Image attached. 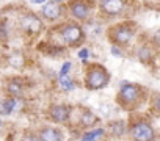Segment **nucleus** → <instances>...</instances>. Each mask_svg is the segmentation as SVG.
Masks as SVG:
<instances>
[{"instance_id": "nucleus-1", "label": "nucleus", "mask_w": 160, "mask_h": 141, "mask_svg": "<svg viewBox=\"0 0 160 141\" xmlns=\"http://www.w3.org/2000/svg\"><path fill=\"white\" fill-rule=\"evenodd\" d=\"M143 93L144 91L141 90V86L135 83H122L119 94H118V100L124 108H135L140 105Z\"/></svg>"}, {"instance_id": "nucleus-7", "label": "nucleus", "mask_w": 160, "mask_h": 141, "mask_svg": "<svg viewBox=\"0 0 160 141\" xmlns=\"http://www.w3.org/2000/svg\"><path fill=\"white\" fill-rule=\"evenodd\" d=\"M102 11H105L107 14H118L122 11L124 8V0H101L99 2Z\"/></svg>"}, {"instance_id": "nucleus-6", "label": "nucleus", "mask_w": 160, "mask_h": 141, "mask_svg": "<svg viewBox=\"0 0 160 141\" xmlns=\"http://www.w3.org/2000/svg\"><path fill=\"white\" fill-rule=\"evenodd\" d=\"M69 113H71V108L68 105H52L50 110H49V114L52 118V121L55 122H66L68 118H69Z\"/></svg>"}, {"instance_id": "nucleus-8", "label": "nucleus", "mask_w": 160, "mask_h": 141, "mask_svg": "<svg viewBox=\"0 0 160 141\" xmlns=\"http://www.w3.org/2000/svg\"><path fill=\"white\" fill-rule=\"evenodd\" d=\"M38 138H39V141H61V139H63V133H61L58 129L44 127V129L39 130Z\"/></svg>"}, {"instance_id": "nucleus-15", "label": "nucleus", "mask_w": 160, "mask_h": 141, "mask_svg": "<svg viewBox=\"0 0 160 141\" xmlns=\"http://www.w3.org/2000/svg\"><path fill=\"white\" fill-rule=\"evenodd\" d=\"M104 132H105L104 129H94V130H90V132H87V133L82 136V141H94L96 138L102 136Z\"/></svg>"}, {"instance_id": "nucleus-10", "label": "nucleus", "mask_w": 160, "mask_h": 141, "mask_svg": "<svg viewBox=\"0 0 160 141\" xmlns=\"http://www.w3.org/2000/svg\"><path fill=\"white\" fill-rule=\"evenodd\" d=\"M21 24H22L24 30H28V32H33V33L39 32L41 27H42L41 21H39L36 16H33V14H27V16H24L22 21H21Z\"/></svg>"}, {"instance_id": "nucleus-17", "label": "nucleus", "mask_w": 160, "mask_h": 141, "mask_svg": "<svg viewBox=\"0 0 160 141\" xmlns=\"http://www.w3.org/2000/svg\"><path fill=\"white\" fill-rule=\"evenodd\" d=\"M138 58L141 60V61H144V63H148L151 58H152V50L149 49V47H141V49H138Z\"/></svg>"}, {"instance_id": "nucleus-27", "label": "nucleus", "mask_w": 160, "mask_h": 141, "mask_svg": "<svg viewBox=\"0 0 160 141\" xmlns=\"http://www.w3.org/2000/svg\"><path fill=\"white\" fill-rule=\"evenodd\" d=\"M0 125H2V119H0Z\"/></svg>"}, {"instance_id": "nucleus-2", "label": "nucleus", "mask_w": 160, "mask_h": 141, "mask_svg": "<svg viewBox=\"0 0 160 141\" xmlns=\"http://www.w3.org/2000/svg\"><path fill=\"white\" fill-rule=\"evenodd\" d=\"M129 133H130L133 141H154L155 139L154 127L144 119H140V121L133 122L129 129Z\"/></svg>"}, {"instance_id": "nucleus-23", "label": "nucleus", "mask_w": 160, "mask_h": 141, "mask_svg": "<svg viewBox=\"0 0 160 141\" xmlns=\"http://www.w3.org/2000/svg\"><path fill=\"white\" fill-rule=\"evenodd\" d=\"M78 56L82 58V60H87L90 56V50L88 49H82V50H80V53H78Z\"/></svg>"}, {"instance_id": "nucleus-24", "label": "nucleus", "mask_w": 160, "mask_h": 141, "mask_svg": "<svg viewBox=\"0 0 160 141\" xmlns=\"http://www.w3.org/2000/svg\"><path fill=\"white\" fill-rule=\"evenodd\" d=\"M112 53H113L115 56H121V55H122V53H121V50H119L118 47H115V46L112 47Z\"/></svg>"}, {"instance_id": "nucleus-20", "label": "nucleus", "mask_w": 160, "mask_h": 141, "mask_svg": "<svg viewBox=\"0 0 160 141\" xmlns=\"http://www.w3.org/2000/svg\"><path fill=\"white\" fill-rule=\"evenodd\" d=\"M69 69H71V63L66 61V63L61 66V69H60V77H66L68 72H69Z\"/></svg>"}, {"instance_id": "nucleus-21", "label": "nucleus", "mask_w": 160, "mask_h": 141, "mask_svg": "<svg viewBox=\"0 0 160 141\" xmlns=\"http://www.w3.org/2000/svg\"><path fill=\"white\" fill-rule=\"evenodd\" d=\"M152 41H154V44H155V46H158V47H160V28H158V30L154 33Z\"/></svg>"}, {"instance_id": "nucleus-13", "label": "nucleus", "mask_w": 160, "mask_h": 141, "mask_svg": "<svg viewBox=\"0 0 160 141\" xmlns=\"http://www.w3.org/2000/svg\"><path fill=\"white\" fill-rule=\"evenodd\" d=\"M16 107V100L14 99H7L3 102H0V114H10L13 113Z\"/></svg>"}, {"instance_id": "nucleus-16", "label": "nucleus", "mask_w": 160, "mask_h": 141, "mask_svg": "<svg viewBox=\"0 0 160 141\" xmlns=\"http://www.w3.org/2000/svg\"><path fill=\"white\" fill-rule=\"evenodd\" d=\"M112 133L116 135V136H121L126 133V124L122 121H118V122H113L112 124Z\"/></svg>"}, {"instance_id": "nucleus-14", "label": "nucleus", "mask_w": 160, "mask_h": 141, "mask_svg": "<svg viewBox=\"0 0 160 141\" xmlns=\"http://www.w3.org/2000/svg\"><path fill=\"white\" fill-rule=\"evenodd\" d=\"M7 90H8V93H10V94H13V96H21V94H22V91H24L22 85H21L18 80H11V82H8Z\"/></svg>"}, {"instance_id": "nucleus-18", "label": "nucleus", "mask_w": 160, "mask_h": 141, "mask_svg": "<svg viewBox=\"0 0 160 141\" xmlns=\"http://www.w3.org/2000/svg\"><path fill=\"white\" fill-rule=\"evenodd\" d=\"M60 85L63 86V90H66V91H72L74 90V83L71 82V79H68V77H60Z\"/></svg>"}, {"instance_id": "nucleus-5", "label": "nucleus", "mask_w": 160, "mask_h": 141, "mask_svg": "<svg viewBox=\"0 0 160 141\" xmlns=\"http://www.w3.org/2000/svg\"><path fill=\"white\" fill-rule=\"evenodd\" d=\"M61 36L68 44H77V42H80L83 33H82V28H80L78 25H68L61 32Z\"/></svg>"}, {"instance_id": "nucleus-9", "label": "nucleus", "mask_w": 160, "mask_h": 141, "mask_svg": "<svg viewBox=\"0 0 160 141\" xmlns=\"http://www.w3.org/2000/svg\"><path fill=\"white\" fill-rule=\"evenodd\" d=\"M69 10H71L72 16L77 17V19H85L90 14V7L85 2H75L74 0V2L69 5Z\"/></svg>"}, {"instance_id": "nucleus-25", "label": "nucleus", "mask_w": 160, "mask_h": 141, "mask_svg": "<svg viewBox=\"0 0 160 141\" xmlns=\"http://www.w3.org/2000/svg\"><path fill=\"white\" fill-rule=\"evenodd\" d=\"M32 2H33V3H44L46 0H32Z\"/></svg>"}, {"instance_id": "nucleus-4", "label": "nucleus", "mask_w": 160, "mask_h": 141, "mask_svg": "<svg viewBox=\"0 0 160 141\" xmlns=\"http://www.w3.org/2000/svg\"><path fill=\"white\" fill-rule=\"evenodd\" d=\"M112 36H113V39H115L116 44L124 46V44H129L130 42V39L133 36V30L130 27H127V25H119V27H116L113 30Z\"/></svg>"}, {"instance_id": "nucleus-11", "label": "nucleus", "mask_w": 160, "mask_h": 141, "mask_svg": "<svg viewBox=\"0 0 160 141\" xmlns=\"http://www.w3.org/2000/svg\"><path fill=\"white\" fill-rule=\"evenodd\" d=\"M60 14H61V7L57 2H50V3H46L42 7V16L50 19V21L60 17Z\"/></svg>"}, {"instance_id": "nucleus-3", "label": "nucleus", "mask_w": 160, "mask_h": 141, "mask_svg": "<svg viewBox=\"0 0 160 141\" xmlns=\"http://www.w3.org/2000/svg\"><path fill=\"white\" fill-rule=\"evenodd\" d=\"M108 79H110V75L107 70L104 67L94 64V67H91L87 72V86L90 90H101L108 83Z\"/></svg>"}, {"instance_id": "nucleus-26", "label": "nucleus", "mask_w": 160, "mask_h": 141, "mask_svg": "<svg viewBox=\"0 0 160 141\" xmlns=\"http://www.w3.org/2000/svg\"><path fill=\"white\" fill-rule=\"evenodd\" d=\"M53 2H57V3H60V2H63V0H53Z\"/></svg>"}, {"instance_id": "nucleus-22", "label": "nucleus", "mask_w": 160, "mask_h": 141, "mask_svg": "<svg viewBox=\"0 0 160 141\" xmlns=\"http://www.w3.org/2000/svg\"><path fill=\"white\" fill-rule=\"evenodd\" d=\"M24 141H39V138L36 135H33V133H27L24 136Z\"/></svg>"}, {"instance_id": "nucleus-19", "label": "nucleus", "mask_w": 160, "mask_h": 141, "mask_svg": "<svg viewBox=\"0 0 160 141\" xmlns=\"http://www.w3.org/2000/svg\"><path fill=\"white\" fill-rule=\"evenodd\" d=\"M152 108L157 113H160V93L154 94V97H152Z\"/></svg>"}, {"instance_id": "nucleus-12", "label": "nucleus", "mask_w": 160, "mask_h": 141, "mask_svg": "<svg viewBox=\"0 0 160 141\" xmlns=\"http://www.w3.org/2000/svg\"><path fill=\"white\" fill-rule=\"evenodd\" d=\"M98 121H99V118L94 113H91V111H85L82 116H80V124H82L85 129H90V127L96 125Z\"/></svg>"}]
</instances>
